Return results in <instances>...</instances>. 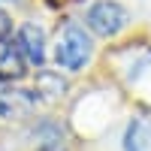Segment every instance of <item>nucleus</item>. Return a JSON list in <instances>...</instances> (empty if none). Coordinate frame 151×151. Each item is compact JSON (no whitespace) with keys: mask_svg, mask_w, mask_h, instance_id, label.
Segmentation results:
<instances>
[{"mask_svg":"<svg viewBox=\"0 0 151 151\" xmlns=\"http://www.w3.org/2000/svg\"><path fill=\"white\" fill-rule=\"evenodd\" d=\"M9 33H12V18L6 12H0V40H6Z\"/></svg>","mask_w":151,"mask_h":151,"instance_id":"obj_6","label":"nucleus"},{"mask_svg":"<svg viewBox=\"0 0 151 151\" xmlns=\"http://www.w3.org/2000/svg\"><path fill=\"white\" fill-rule=\"evenodd\" d=\"M124 151H142V124L133 121L127 127V136H124Z\"/></svg>","mask_w":151,"mask_h":151,"instance_id":"obj_5","label":"nucleus"},{"mask_svg":"<svg viewBox=\"0 0 151 151\" xmlns=\"http://www.w3.org/2000/svg\"><path fill=\"white\" fill-rule=\"evenodd\" d=\"M85 21H88V27H91L97 36L112 40V36H118L130 24V12L124 9L118 0H97V3L88 9Z\"/></svg>","mask_w":151,"mask_h":151,"instance_id":"obj_2","label":"nucleus"},{"mask_svg":"<svg viewBox=\"0 0 151 151\" xmlns=\"http://www.w3.org/2000/svg\"><path fill=\"white\" fill-rule=\"evenodd\" d=\"M94 55V45H91V36H88L79 24H67L64 33L58 36V45H55V60L58 67H64L70 73H79Z\"/></svg>","mask_w":151,"mask_h":151,"instance_id":"obj_1","label":"nucleus"},{"mask_svg":"<svg viewBox=\"0 0 151 151\" xmlns=\"http://www.w3.org/2000/svg\"><path fill=\"white\" fill-rule=\"evenodd\" d=\"M24 73H27V60L18 42H12L9 36L0 40V82H18Z\"/></svg>","mask_w":151,"mask_h":151,"instance_id":"obj_4","label":"nucleus"},{"mask_svg":"<svg viewBox=\"0 0 151 151\" xmlns=\"http://www.w3.org/2000/svg\"><path fill=\"white\" fill-rule=\"evenodd\" d=\"M15 42H18L21 55H24V60H27L30 67H42L45 64V33H42V27H36L33 21L21 24Z\"/></svg>","mask_w":151,"mask_h":151,"instance_id":"obj_3","label":"nucleus"}]
</instances>
